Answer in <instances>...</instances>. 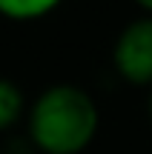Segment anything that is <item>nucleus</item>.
Returning a JSON list of instances; mask_svg holds the SVG:
<instances>
[{"label":"nucleus","mask_w":152,"mask_h":154,"mask_svg":"<svg viewBox=\"0 0 152 154\" xmlns=\"http://www.w3.org/2000/svg\"><path fill=\"white\" fill-rule=\"evenodd\" d=\"M138 6H141L144 11H147V14H152V0H135Z\"/></svg>","instance_id":"nucleus-5"},{"label":"nucleus","mask_w":152,"mask_h":154,"mask_svg":"<svg viewBox=\"0 0 152 154\" xmlns=\"http://www.w3.org/2000/svg\"><path fill=\"white\" fill-rule=\"evenodd\" d=\"M63 0H0V17L15 23H29V20L46 17Z\"/></svg>","instance_id":"nucleus-4"},{"label":"nucleus","mask_w":152,"mask_h":154,"mask_svg":"<svg viewBox=\"0 0 152 154\" xmlns=\"http://www.w3.org/2000/svg\"><path fill=\"white\" fill-rule=\"evenodd\" d=\"M147 114H149V120H152V86H149V103H147Z\"/></svg>","instance_id":"nucleus-6"},{"label":"nucleus","mask_w":152,"mask_h":154,"mask_svg":"<svg viewBox=\"0 0 152 154\" xmlns=\"http://www.w3.org/2000/svg\"><path fill=\"white\" fill-rule=\"evenodd\" d=\"M26 111V94L9 77H0V131H9L11 126H17Z\"/></svg>","instance_id":"nucleus-3"},{"label":"nucleus","mask_w":152,"mask_h":154,"mask_svg":"<svg viewBox=\"0 0 152 154\" xmlns=\"http://www.w3.org/2000/svg\"><path fill=\"white\" fill-rule=\"evenodd\" d=\"M112 66L132 86H152V14L135 17L118 32Z\"/></svg>","instance_id":"nucleus-2"},{"label":"nucleus","mask_w":152,"mask_h":154,"mask_svg":"<svg viewBox=\"0 0 152 154\" xmlns=\"http://www.w3.org/2000/svg\"><path fill=\"white\" fill-rule=\"evenodd\" d=\"M26 126L29 143L40 154H80L98 134L101 111L86 88L55 83L29 106Z\"/></svg>","instance_id":"nucleus-1"}]
</instances>
